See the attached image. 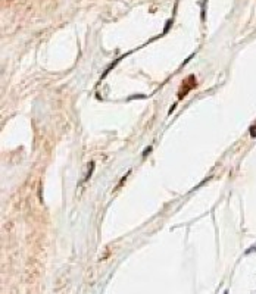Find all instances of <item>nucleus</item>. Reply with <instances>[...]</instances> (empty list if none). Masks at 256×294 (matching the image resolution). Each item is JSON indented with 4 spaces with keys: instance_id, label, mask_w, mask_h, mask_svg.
<instances>
[]
</instances>
